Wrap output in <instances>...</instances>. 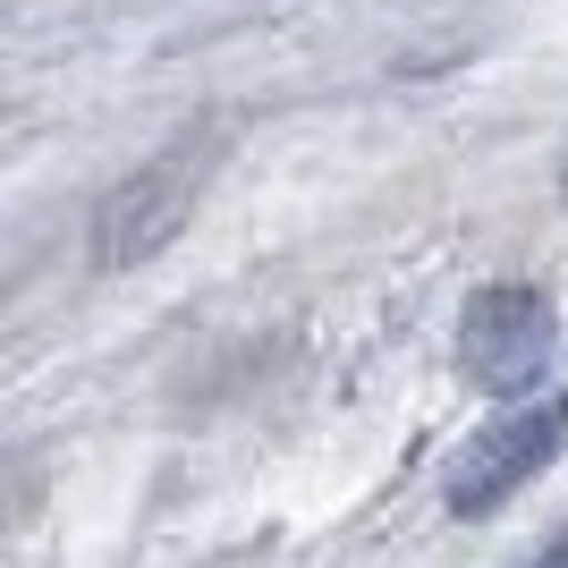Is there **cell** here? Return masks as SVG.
<instances>
[{
	"mask_svg": "<svg viewBox=\"0 0 568 568\" xmlns=\"http://www.w3.org/2000/svg\"><path fill=\"white\" fill-rule=\"evenodd\" d=\"M560 195H568V179H560Z\"/></svg>",
	"mask_w": 568,
	"mask_h": 568,
	"instance_id": "obj_5",
	"label": "cell"
},
{
	"mask_svg": "<svg viewBox=\"0 0 568 568\" xmlns=\"http://www.w3.org/2000/svg\"><path fill=\"white\" fill-rule=\"evenodd\" d=\"M551 356H560V323H551V297L526 281H493L467 297V323H458V365H467L475 390L493 399H526L544 390Z\"/></svg>",
	"mask_w": 568,
	"mask_h": 568,
	"instance_id": "obj_2",
	"label": "cell"
},
{
	"mask_svg": "<svg viewBox=\"0 0 568 568\" xmlns=\"http://www.w3.org/2000/svg\"><path fill=\"white\" fill-rule=\"evenodd\" d=\"M518 568H568V526H560V535H551L544 551H535V560H518Z\"/></svg>",
	"mask_w": 568,
	"mask_h": 568,
	"instance_id": "obj_4",
	"label": "cell"
},
{
	"mask_svg": "<svg viewBox=\"0 0 568 568\" xmlns=\"http://www.w3.org/2000/svg\"><path fill=\"white\" fill-rule=\"evenodd\" d=\"M568 442V399H544V407H509L500 425H484L458 450L450 484H442V500H450V518H493L500 500H518L535 475L560 458Z\"/></svg>",
	"mask_w": 568,
	"mask_h": 568,
	"instance_id": "obj_3",
	"label": "cell"
},
{
	"mask_svg": "<svg viewBox=\"0 0 568 568\" xmlns=\"http://www.w3.org/2000/svg\"><path fill=\"white\" fill-rule=\"evenodd\" d=\"M221 162V128H179L162 153H144L94 213V263L102 272H128V263H153L170 237L187 230V213L204 204V179Z\"/></svg>",
	"mask_w": 568,
	"mask_h": 568,
	"instance_id": "obj_1",
	"label": "cell"
}]
</instances>
